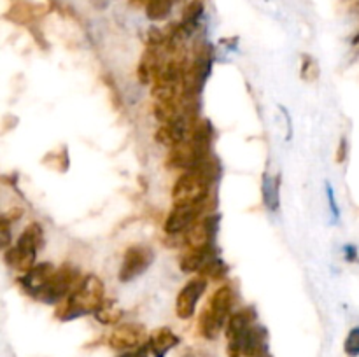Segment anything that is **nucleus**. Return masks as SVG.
<instances>
[{
  "instance_id": "obj_4",
  "label": "nucleus",
  "mask_w": 359,
  "mask_h": 357,
  "mask_svg": "<svg viewBox=\"0 0 359 357\" xmlns=\"http://www.w3.org/2000/svg\"><path fill=\"white\" fill-rule=\"evenodd\" d=\"M212 182V178L198 168L184 172L172 188V202L174 205H200L209 202Z\"/></svg>"
},
{
  "instance_id": "obj_25",
  "label": "nucleus",
  "mask_w": 359,
  "mask_h": 357,
  "mask_svg": "<svg viewBox=\"0 0 359 357\" xmlns=\"http://www.w3.org/2000/svg\"><path fill=\"white\" fill-rule=\"evenodd\" d=\"M179 357H209V354H207L205 350H200V349H195V346H189V349H186L184 352H182Z\"/></svg>"
},
{
  "instance_id": "obj_13",
  "label": "nucleus",
  "mask_w": 359,
  "mask_h": 357,
  "mask_svg": "<svg viewBox=\"0 0 359 357\" xmlns=\"http://www.w3.org/2000/svg\"><path fill=\"white\" fill-rule=\"evenodd\" d=\"M269 349V331L263 326L252 324L241 340V357H263Z\"/></svg>"
},
{
  "instance_id": "obj_20",
  "label": "nucleus",
  "mask_w": 359,
  "mask_h": 357,
  "mask_svg": "<svg viewBox=\"0 0 359 357\" xmlns=\"http://www.w3.org/2000/svg\"><path fill=\"white\" fill-rule=\"evenodd\" d=\"M263 196H265V203L269 205V209L277 210L279 206V181L272 182V178L269 175H265V182H263Z\"/></svg>"
},
{
  "instance_id": "obj_19",
  "label": "nucleus",
  "mask_w": 359,
  "mask_h": 357,
  "mask_svg": "<svg viewBox=\"0 0 359 357\" xmlns=\"http://www.w3.org/2000/svg\"><path fill=\"white\" fill-rule=\"evenodd\" d=\"M198 275L205 280H221L226 275V265L216 255V258L210 259V261L200 270Z\"/></svg>"
},
{
  "instance_id": "obj_14",
  "label": "nucleus",
  "mask_w": 359,
  "mask_h": 357,
  "mask_svg": "<svg viewBox=\"0 0 359 357\" xmlns=\"http://www.w3.org/2000/svg\"><path fill=\"white\" fill-rule=\"evenodd\" d=\"M46 13H48V6H44V4L32 2V0H18L9 7L6 18L18 24H32L39 18L44 16Z\"/></svg>"
},
{
  "instance_id": "obj_26",
  "label": "nucleus",
  "mask_w": 359,
  "mask_h": 357,
  "mask_svg": "<svg viewBox=\"0 0 359 357\" xmlns=\"http://www.w3.org/2000/svg\"><path fill=\"white\" fill-rule=\"evenodd\" d=\"M328 198H330V205H332V210H333V214H339L337 212V205H335V200H333V191H332V188H330L328 186Z\"/></svg>"
},
{
  "instance_id": "obj_24",
  "label": "nucleus",
  "mask_w": 359,
  "mask_h": 357,
  "mask_svg": "<svg viewBox=\"0 0 359 357\" xmlns=\"http://www.w3.org/2000/svg\"><path fill=\"white\" fill-rule=\"evenodd\" d=\"M147 352H149V349L146 346H140V349L137 350H125L123 354H119L118 357H147Z\"/></svg>"
},
{
  "instance_id": "obj_2",
  "label": "nucleus",
  "mask_w": 359,
  "mask_h": 357,
  "mask_svg": "<svg viewBox=\"0 0 359 357\" xmlns=\"http://www.w3.org/2000/svg\"><path fill=\"white\" fill-rule=\"evenodd\" d=\"M235 293L231 286H221L214 290L209 303L198 317V332L205 340H216L221 335L231 315Z\"/></svg>"
},
{
  "instance_id": "obj_5",
  "label": "nucleus",
  "mask_w": 359,
  "mask_h": 357,
  "mask_svg": "<svg viewBox=\"0 0 359 357\" xmlns=\"http://www.w3.org/2000/svg\"><path fill=\"white\" fill-rule=\"evenodd\" d=\"M81 279L83 276L79 275V272L74 266H60V268H56L55 275H53V279L49 280V284L44 287V290H42L37 300L44 301V303H60L72 293V289L79 284Z\"/></svg>"
},
{
  "instance_id": "obj_9",
  "label": "nucleus",
  "mask_w": 359,
  "mask_h": 357,
  "mask_svg": "<svg viewBox=\"0 0 359 357\" xmlns=\"http://www.w3.org/2000/svg\"><path fill=\"white\" fill-rule=\"evenodd\" d=\"M147 338L149 336H147L146 328L142 324L126 322V324H121L112 329L107 343L114 350H135L139 346H142Z\"/></svg>"
},
{
  "instance_id": "obj_3",
  "label": "nucleus",
  "mask_w": 359,
  "mask_h": 357,
  "mask_svg": "<svg viewBox=\"0 0 359 357\" xmlns=\"http://www.w3.org/2000/svg\"><path fill=\"white\" fill-rule=\"evenodd\" d=\"M42 227L41 224L32 223L23 230V233L18 238L16 245L7 247L4 251V259L7 266L14 268L16 272L27 273L35 266L37 251L42 244Z\"/></svg>"
},
{
  "instance_id": "obj_27",
  "label": "nucleus",
  "mask_w": 359,
  "mask_h": 357,
  "mask_svg": "<svg viewBox=\"0 0 359 357\" xmlns=\"http://www.w3.org/2000/svg\"><path fill=\"white\" fill-rule=\"evenodd\" d=\"M358 255H356V248L354 247H347V259H351V261H354Z\"/></svg>"
},
{
  "instance_id": "obj_6",
  "label": "nucleus",
  "mask_w": 359,
  "mask_h": 357,
  "mask_svg": "<svg viewBox=\"0 0 359 357\" xmlns=\"http://www.w3.org/2000/svg\"><path fill=\"white\" fill-rule=\"evenodd\" d=\"M207 203H200V205H174L172 212L165 219L163 230L165 233L170 237H177V234L186 233L200 217L205 216Z\"/></svg>"
},
{
  "instance_id": "obj_7",
  "label": "nucleus",
  "mask_w": 359,
  "mask_h": 357,
  "mask_svg": "<svg viewBox=\"0 0 359 357\" xmlns=\"http://www.w3.org/2000/svg\"><path fill=\"white\" fill-rule=\"evenodd\" d=\"M154 254L149 247L146 245H132L125 251L121 259V266H119V280L121 282H130V280L137 279L142 275L153 262Z\"/></svg>"
},
{
  "instance_id": "obj_1",
  "label": "nucleus",
  "mask_w": 359,
  "mask_h": 357,
  "mask_svg": "<svg viewBox=\"0 0 359 357\" xmlns=\"http://www.w3.org/2000/svg\"><path fill=\"white\" fill-rule=\"evenodd\" d=\"M105 286L97 275H86L79 280L72 293L56 303L55 317L60 321H72L86 314H95L104 304Z\"/></svg>"
},
{
  "instance_id": "obj_10",
  "label": "nucleus",
  "mask_w": 359,
  "mask_h": 357,
  "mask_svg": "<svg viewBox=\"0 0 359 357\" xmlns=\"http://www.w3.org/2000/svg\"><path fill=\"white\" fill-rule=\"evenodd\" d=\"M207 289V280L202 276H195V279L189 280L177 294V300H175V314L182 321H188L195 315L196 304H198L200 298L203 296Z\"/></svg>"
},
{
  "instance_id": "obj_16",
  "label": "nucleus",
  "mask_w": 359,
  "mask_h": 357,
  "mask_svg": "<svg viewBox=\"0 0 359 357\" xmlns=\"http://www.w3.org/2000/svg\"><path fill=\"white\" fill-rule=\"evenodd\" d=\"M179 342L181 338L170 328H158L147 338V349H149L151 356L165 357L174 346L179 345Z\"/></svg>"
},
{
  "instance_id": "obj_18",
  "label": "nucleus",
  "mask_w": 359,
  "mask_h": 357,
  "mask_svg": "<svg viewBox=\"0 0 359 357\" xmlns=\"http://www.w3.org/2000/svg\"><path fill=\"white\" fill-rule=\"evenodd\" d=\"M95 318H97L100 324L114 326L123 318V310L119 307H116L114 303L104 301V304H102V307L95 312Z\"/></svg>"
},
{
  "instance_id": "obj_8",
  "label": "nucleus",
  "mask_w": 359,
  "mask_h": 357,
  "mask_svg": "<svg viewBox=\"0 0 359 357\" xmlns=\"http://www.w3.org/2000/svg\"><path fill=\"white\" fill-rule=\"evenodd\" d=\"M255 310L252 308H241L230 315L224 328V335L228 340V356L241 357V340L244 332L255 324Z\"/></svg>"
},
{
  "instance_id": "obj_12",
  "label": "nucleus",
  "mask_w": 359,
  "mask_h": 357,
  "mask_svg": "<svg viewBox=\"0 0 359 357\" xmlns=\"http://www.w3.org/2000/svg\"><path fill=\"white\" fill-rule=\"evenodd\" d=\"M55 272L56 268L51 262H42V265H35L30 272L23 273V276L18 282L30 296L39 298L42 290H44V287L49 284V280L53 279Z\"/></svg>"
},
{
  "instance_id": "obj_28",
  "label": "nucleus",
  "mask_w": 359,
  "mask_h": 357,
  "mask_svg": "<svg viewBox=\"0 0 359 357\" xmlns=\"http://www.w3.org/2000/svg\"><path fill=\"white\" fill-rule=\"evenodd\" d=\"M263 357H269V356H263Z\"/></svg>"
},
{
  "instance_id": "obj_21",
  "label": "nucleus",
  "mask_w": 359,
  "mask_h": 357,
  "mask_svg": "<svg viewBox=\"0 0 359 357\" xmlns=\"http://www.w3.org/2000/svg\"><path fill=\"white\" fill-rule=\"evenodd\" d=\"M302 77H304L305 80H311V83L319 77V66L312 56L305 55L304 58H302Z\"/></svg>"
},
{
  "instance_id": "obj_15",
  "label": "nucleus",
  "mask_w": 359,
  "mask_h": 357,
  "mask_svg": "<svg viewBox=\"0 0 359 357\" xmlns=\"http://www.w3.org/2000/svg\"><path fill=\"white\" fill-rule=\"evenodd\" d=\"M212 258H216L214 245L188 248L179 259V268L184 273H198Z\"/></svg>"
},
{
  "instance_id": "obj_23",
  "label": "nucleus",
  "mask_w": 359,
  "mask_h": 357,
  "mask_svg": "<svg viewBox=\"0 0 359 357\" xmlns=\"http://www.w3.org/2000/svg\"><path fill=\"white\" fill-rule=\"evenodd\" d=\"M347 153H349V144H347L346 136H342L339 142V147H337V163H344L347 160Z\"/></svg>"
},
{
  "instance_id": "obj_22",
  "label": "nucleus",
  "mask_w": 359,
  "mask_h": 357,
  "mask_svg": "<svg viewBox=\"0 0 359 357\" xmlns=\"http://www.w3.org/2000/svg\"><path fill=\"white\" fill-rule=\"evenodd\" d=\"M344 350L349 357L359 356V328H353L347 335L346 342H344Z\"/></svg>"
},
{
  "instance_id": "obj_17",
  "label": "nucleus",
  "mask_w": 359,
  "mask_h": 357,
  "mask_svg": "<svg viewBox=\"0 0 359 357\" xmlns=\"http://www.w3.org/2000/svg\"><path fill=\"white\" fill-rule=\"evenodd\" d=\"M177 0H147L146 4V16L151 21H163L167 20L168 14L172 13V7Z\"/></svg>"
},
{
  "instance_id": "obj_11",
  "label": "nucleus",
  "mask_w": 359,
  "mask_h": 357,
  "mask_svg": "<svg viewBox=\"0 0 359 357\" xmlns=\"http://www.w3.org/2000/svg\"><path fill=\"white\" fill-rule=\"evenodd\" d=\"M217 216H203L189 227L186 233H182L184 237V245L188 248L195 247H205V245H212L214 233L217 231Z\"/></svg>"
}]
</instances>
